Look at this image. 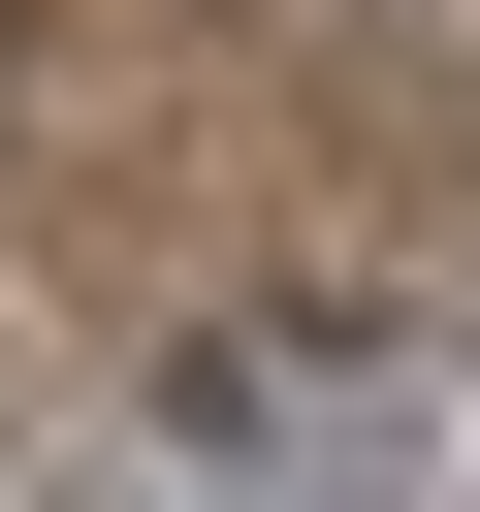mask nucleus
<instances>
[{
  "mask_svg": "<svg viewBox=\"0 0 480 512\" xmlns=\"http://www.w3.org/2000/svg\"><path fill=\"white\" fill-rule=\"evenodd\" d=\"M128 512H192V480H128Z\"/></svg>",
  "mask_w": 480,
  "mask_h": 512,
  "instance_id": "1",
  "label": "nucleus"
}]
</instances>
